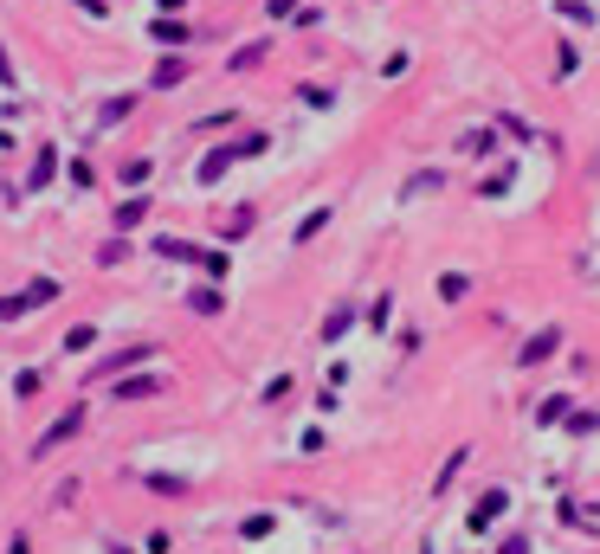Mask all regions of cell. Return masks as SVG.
Returning <instances> with one entry per match:
<instances>
[{
    "label": "cell",
    "instance_id": "1",
    "mask_svg": "<svg viewBox=\"0 0 600 554\" xmlns=\"http://www.w3.org/2000/svg\"><path fill=\"white\" fill-rule=\"evenodd\" d=\"M78 426H85V406H71V412H65V420H59V426H52V432L39 438V445H33V458H52V452H59V445H65V438H78Z\"/></svg>",
    "mask_w": 600,
    "mask_h": 554
},
{
    "label": "cell",
    "instance_id": "3",
    "mask_svg": "<svg viewBox=\"0 0 600 554\" xmlns=\"http://www.w3.org/2000/svg\"><path fill=\"white\" fill-rule=\"evenodd\" d=\"M52 297H59V284H52V277H39V284L20 290V310H39V303H52Z\"/></svg>",
    "mask_w": 600,
    "mask_h": 554
},
{
    "label": "cell",
    "instance_id": "4",
    "mask_svg": "<svg viewBox=\"0 0 600 554\" xmlns=\"http://www.w3.org/2000/svg\"><path fill=\"white\" fill-rule=\"evenodd\" d=\"M155 387H161V380H123V387H117V400H149Z\"/></svg>",
    "mask_w": 600,
    "mask_h": 554
},
{
    "label": "cell",
    "instance_id": "5",
    "mask_svg": "<svg viewBox=\"0 0 600 554\" xmlns=\"http://www.w3.org/2000/svg\"><path fill=\"white\" fill-rule=\"evenodd\" d=\"M143 213H149V200H129V207H117V226H136Z\"/></svg>",
    "mask_w": 600,
    "mask_h": 554
},
{
    "label": "cell",
    "instance_id": "2",
    "mask_svg": "<svg viewBox=\"0 0 600 554\" xmlns=\"http://www.w3.org/2000/svg\"><path fill=\"white\" fill-rule=\"evenodd\" d=\"M555 342H562V329H542V336H536V342H530L523 354H516V362H523V368H536V362H549V348H555Z\"/></svg>",
    "mask_w": 600,
    "mask_h": 554
}]
</instances>
